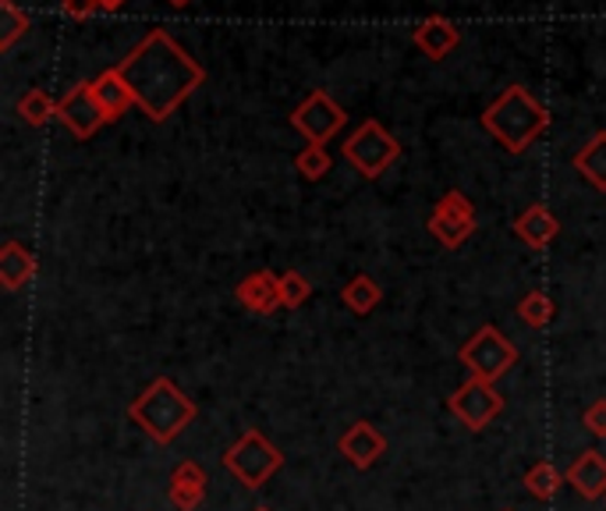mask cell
<instances>
[{
    "mask_svg": "<svg viewBox=\"0 0 606 511\" xmlns=\"http://www.w3.org/2000/svg\"><path fill=\"white\" fill-rule=\"evenodd\" d=\"M117 71H121V79L128 82L135 103H139L153 122H167V117L206 82L203 65H195L185 54V47L167 33H160V29L149 33L139 47L117 65Z\"/></svg>",
    "mask_w": 606,
    "mask_h": 511,
    "instance_id": "6da1fadb",
    "label": "cell"
},
{
    "mask_svg": "<svg viewBox=\"0 0 606 511\" xmlns=\"http://www.w3.org/2000/svg\"><path fill=\"white\" fill-rule=\"evenodd\" d=\"M482 128H487L507 154L518 157L550 128V111L542 107L525 86H507L504 93L482 111Z\"/></svg>",
    "mask_w": 606,
    "mask_h": 511,
    "instance_id": "7a4b0ae2",
    "label": "cell"
},
{
    "mask_svg": "<svg viewBox=\"0 0 606 511\" xmlns=\"http://www.w3.org/2000/svg\"><path fill=\"white\" fill-rule=\"evenodd\" d=\"M195 416H199L195 401L171 377H157L139 398L128 405V419L132 423H139L157 444L178 441Z\"/></svg>",
    "mask_w": 606,
    "mask_h": 511,
    "instance_id": "3957f363",
    "label": "cell"
},
{
    "mask_svg": "<svg viewBox=\"0 0 606 511\" xmlns=\"http://www.w3.org/2000/svg\"><path fill=\"white\" fill-rule=\"evenodd\" d=\"M281 465H284V455L263 438L260 430H245L231 447L224 451V469L249 490H260Z\"/></svg>",
    "mask_w": 606,
    "mask_h": 511,
    "instance_id": "277c9868",
    "label": "cell"
},
{
    "mask_svg": "<svg viewBox=\"0 0 606 511\" xmlns=\"http://www.w3.org/2000/svg\"><path fill=\"white\" fill-rule=\"evenodd\" d=\"M344 157L362 178H380L390 163L401 157V143L393 139L376 117H369V122H362L352 135H347Z\"/></svg>",
    "mask_w": 606,
    "mask_h": 511,
    "instance_id": "5b68a950",
    "label": "cell"
},
{
    "mask_svg": "<svg viewBox=\"0 0 606 511\" xmlns=\"http://www.w3.org/2000/svg\"><path fill=\"white\" fill-rule=\"evenodd\" d=\"M461 363L468 366L472 377L496 384L514 363H518V349H514V344L500 334L493 323H487L461 344Z\"/></svg>",
    "mask_w": 606,
    "mask_h": 511,
    "instance_id": "8992f818",
    "label": "cell"
},
{
    "mask_svg": "<svg viewBox=\"0 0 606 511\" xmlns=\"http://www.w3.org/2000/svg\"><path fill=\"white\" fill-rule=\"evenodd\" d=\"M447 409L465 430L479 433V430H487L500 412H504V398H500V390L493 384L479 381V377H468L447 398Z\"/></svg>",
    "mask_w": 606,
    "mask_h": 511,
    "instance_id": "52a82bcc",
    "label": "cell"
},
{
    "mask_svg": "<svg viewBox=\"0 0 606 511\" xmlns=\"http://www.w3.org/2000/svg\"><path fill=\"white\" fill-rule=\"evenodd\" d=\"M430 231L436 235V242H444L447 249L465 246L476 235V206L465 192H447L436 200L430 214Z\"/></svg>",
    "mask_w": 606,
    "mask_h": 511,
    "instance_id": "ba28073f",
    "label": "cell"
},
{
    "mask_svg": "<svg viewBox=\"0 0 606 511\" xmlns=\"http://www.w3.org/2000/svg\"><path fill=\"white\" fill-rule=\"evenodd\" d=\"M344 122H347V114L330 100L327 89H312V93L291 111V125L306 135L309 143H323V146L344 128Z\"/></svg>",
    "mask_w": 606,
    "mask_h": 511,
    "instance_id": "9c48e42d",
    "label": "cell"
},
{
    "mask_svg": "<svg viewBox=\"0 0 606 511\" xmlns=\"http://www.w3.org/2000/svg\"><path fill=\"white\" fill-rule=\"evenodd\" d=\"M57 117L71 128L75 139H89V135H96L103 125H107V117H103L100 103H96V93H93V82H82L75 86L71 93L60 100L57 107Z\"/></svg>",
    "mask_w": 606,
    "mask_h": 511,
    "instance_id": "30bf717a",
    "label": "cell"
},
{
    "mask_svg": "<svg viewBox=\"0 0 606 511\" xmlns=\"http://www.w3.org/2000/svg\"><path fill=\"white\" fill-rule=\"evenodd\" d=\"M338 451L355 465V469H369V465L380 462V455L387 451V438L380 433V427L369 423V419H358V423H352L341 433Z\"/></svg>",
    "mask_w": 606,
    "mask_h": 511,
    "instance_id": "8fae6325",
    "label": "cell"
},
{
    "mask_svg": "<svg viewBox=\"0 0 606 511\" xmlns=\"http://www.w3.org/2000/svg\"><path fill=\"white\" fill-rule=\"evenodd\" d=\"M235 298L255 317H270V313L284 309V295H281V274L274 270H255L235 288Z\"/></svg>",
    "mask_w": 606,
    "mask_h": 511,
    "instance_id": "7c38bea8",
    "label": "cell"
},
{
    "mask_svg": "<svg viewBox=\"0 0 606 511\" xmlns=\"http://www.w3.org/2000/svg\"><path fill=\"white\" fill-rule=\"evenodd\" d=\"M206 484H209V476L199 462H178L174 465V473H171V484H167V498H171V504L178 511H195L203 501H206Z\"/></svg>",
    "mask_w": 606,
    "mask_h": 511,
    "instance_id": "4fadbf2b",
    "label": "cell"
},
{
    "mask_svg": "<svg viewBox=\"0 0 606 511\" xmlns=\"http://www.w3.org/2000/svg\"><path fill=\"white\" fill-rule=\"evenodd\" d=\"M412 39L430 61H444V57L461 43V33L450 19H444V14H430L426 22H419L412 29Z\"/></svg>",
    "mask_w": 606,
    "mask_h": 511,
    "instance_id": "5bb4252c",
    "label": "cell"
},
{
    "mask_svg": "<svg viewBox=\"0 0 606 511\" xmlns=\"http://www.w3.org/2000/svg\"><path fill=\"white\" fill-rule=\"evenodd\" d=\"M568 484L579 490L585 501L606 498V458L599 455V451H582L568 469Z\"/></svg>",
    "mask_w": 606,
    "mask_h": 511,
    "instance_id": "9a60e30c",
    "label": "cell"
},
{
    "mask_svg": "<svg viewBox=\"0 0 606 511\" xmlns=\"http://www.w3.org/2000/svg\"><path fill=\"white\" fill-rule=\"evenodd\" d=\"M36 252L22 246V242H4V249H0V284H4L8 292H19L25 288L28 281L36 277Z\"/></svg>",
    "mask_w": 606,
    "mask_h": 511,
    "instance_id": "2e32d148",
    "label": "cell"
},
{
    "mask_svg": "<svg viewBox=\"0 0 606 511\" xmlns=\"http://www.w3.org/2000/svg\"><path fill=\"white\" fill-rule=\"evenodd\" d=\"M514 231H518L522 242H528L533 249H547L553 238L560 235V220L553 217V209L550 206H528L518 214V220H514Z\"/></svg>",
    "mask_w": 606,
    "mask_h": 511,
    "instance_id": "e0dca14e",
    "label": "cell"
},
{
    "mask_svg": "<svg viewBox=\"0 0 606 511\" xmlns=\"http://www.w3.org/2000/svg\"><path fill=\"white\" fill-rule=\"evenodd\" d=\"M93 93H96V103H100V111H103V117H107V122H117V117L135 103L132 89H128L125 79H121L117 68H107V71L96 75V79H93Z\"/></svg>",
    "mask_w": 606,
    "mask_h": 511,
    "instance_id": "ac0fdd59",
    "label": "cell"
},
{
    "mask_svg": "<svg viewBox=\"0 0 606 511\" xmlns=\"http://www.w3.org/2000/svg\"><path fill=\"white\" fill-rule=\"evenodd\" d=\"M574 171H579L593 189L606 192V128L596 132L593 139L574 154Z\"/></svg>",
    "mask_w": 606,
    "mask_h": 511,
    "instance_id": "d6986e66",
    "label": "cell"
},
{
    "mask_svg": "<svg viewBox=\"0 0 606 511\" xmlns=\"http://www.w3.org/2000/svg\"><path fill=\"white\" fill-rule=\"evenodd\" d=\"M341 303L355 313V317H369V313L384 303V284L373 281L369 274H355L352 281L344 284Z\"/></svg>",
    "mask_w": 606,
    "mask_h": 511,
    "instance_id": "ffe728a7",
    "label": "cell"
},
{
    "mask_svg": "<svg viewBox=\"0 0 606 511\" xmlns=\"http://www.w3.org/2000/svg\"><path fill=\"white\" fill-rule=\"evenodd\" d=\"M57 107H60V100H54L47 89H28V93L19 96V114L28 128H43L47 122H54Z\"/></svg>",
    "mask_w": 606,
    "mask_h": 511,
    "instance_id": "44dd1931",
    "label": "cell"
},
{
    "mask_svg": "<svg viewBox=\"0 0 606 511\" xmlns=\"http://www.w3.org/2000/svg\"><path fill=\"white\" fill-rule=\"evenodd\" d=\"M568 476H560V469L553 462H536L533 469L525 473V490L533 493L536 501H553L560 487H564Z\"/></svg>",
    "mask_w": 606,
    "mask_h": 511,
    "instance_id": "7402d4cb",
    "label": "cell"
},
{
    "mask_svg": "<svg viewBox=\"0 0 606 511\" xmlns=\"http://www.w3.org/2000/svg\"><path fill=\"white\" fill-rule=\"evenodd\" d=\"M553 298L547 292H528L522 295V303H518V317L525 327H533V330H542V327H550L553 323Z\"/></svg>",
    "mask_w": 606,
    "mask_h": 511,
    "instance_id": "603a6c76",
    "label": "cell"
},
{
    "mask_svg": "<svg viewBox=\"0 0 606 511\" xmlns=\"http://www.w3.org/2000/svg\"><path fill=\"white\" fill-rule=\"evenodd\" d=\"M28 14L14 0H0V50H11L19 36H25Z\"/></svg>",
    "mask_w": 606,
    "mask_h": 511,
    "instance_id": "cb8c5ba5",
    "label": "cell"
},
{
    "mask_svg": "<svg viewBox=\"0 0 606 511\" xmlns=\"http://www.w3.org/2000/svg\"><path fill=\"white\" fill-rule=\"evenodd\" d=\"M295 171L306 178V182H320L330 171V154L323 143H309L306 149H298L295 154Z\"/></svg>",
    "mask_w": 606,
    "mask_h": 511,
    "instance_id": "d4e9b609",
    "label": "cell"
},
{
    "mask_svg": "<svg viewBox=\"0 0 606 511\" xmlns=\"http://www.w3.org/2000/svg\"><path fill=\"white\" fill-rule=\"evenodd\" d=\"M281 295H284V309H301L309 303L312 284L306 274H298V270H287V274L281 277Z\"/></svg>",
    "mask_w": 606,
    "mask_h": 511,
    "instance_id": "484cf974",
    "label": "cell"
},
{
    "mask_svg": "<svg viewBox=\"0 0 606 511\" xmlns=\"http://www.w3.org/2000/svg\"><path fill=\"white\" fill-rule=\"evenodd\" d=\"M582 423H585V430H588V433H593V438L606 441V398H599L596 405H588Z\"/></svg>",
    "mask_w": 606,
    "mask_h": 511,
    "instance_id": "4316f807",
    "label": "cell"
},
{
    "mask_svg": "<svg viewBox=\"0 0 606 511\" xmlns=\"http://www.w3.org/2000/svg\"><path fill=\"white\" fill-rule=\"evenodd\" d=\"M60 11H65L68 19H75V22H85L103 8H100V0H60Z\"/></svg>",
    "mask_w": 606,
    "mask_h": 511,
    "instance_id": "83f0119b",
    "label": "cell"
},
{
    "mask_svg": "<svg viewBox=\"0 0 606 511\" xmlns=\"http://www.w3.org/2000/svg\"><path fill=\"white\" fill-rule=\"evenodd\" d=\"M125 4H128V0H100L103 11H117V8H125Z\"/></svg>",
    "mask_w": 606,
    "mask_h": 511,
    "instance_id": "f1b7e54d",
    "label": "cell"
},
{
    "mask_svg": "<svg viewBox=\"0 0 606 511\" xmlns=\"http://www.w3.org/2000/svg\"><path fill=\"white\" fill-rule=\"evenodd\" d=\"M167 4H171V8H188L192 0H167Z\"/></svg>",
    "mask_w": 606,
    "mask_h": 511,
    "instance_id": "f546056e",
    "label": "cell"
},
{
    "mask_svg": "<svg viewBox=\"0 0 606 511\" xmlns=\"http://www.w3.org/2000/svg\"><path fill=\"white\" fill-rule=\"evenodd\" d=\"M252 511H274V508H252Z\"/></svg>",
    "mask_w": 606,
    "mask_h": 511,
    "instance_id": "4dcf8cb0",
    "label": "cell"
},
{
    "mask_svg": "<svg viewBox=\"0 0 606 511\" xmlns=\"http://www.w3.org/2000/svg\"><path fill=\"white\" fill-rule=\"evenodd\" d=\"M504 511H514V508H504Z\"/></svg>",
    "mask_w": 606,
    "mask_h": 511,
    "instance_id": "1f68e13d",
    "label": "cell"
}]
</instances>
